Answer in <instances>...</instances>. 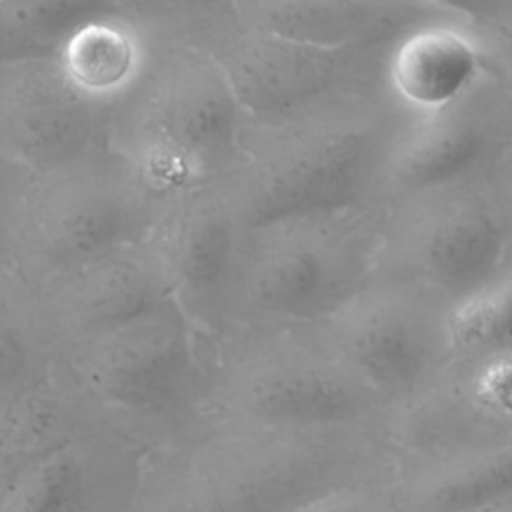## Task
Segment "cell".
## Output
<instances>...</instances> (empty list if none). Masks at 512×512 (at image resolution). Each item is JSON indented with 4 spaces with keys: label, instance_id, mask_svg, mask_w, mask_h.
Instances as JSON below:
<instances>
[{
    "label": "cell",
    "instance_id": "cell-18",
    "mask_svg": "<svg viewBox=\"0 0 512 512\" xmlns=\"http://www.w3.org/2000/svg\"><path fill=\"white\" fill-rule=\"evenodd\" d=\"M230 6L250 28L332 50L390 44L450 10L442 0H234Z\"/></svg>",
    "mask_w": 512,
    "mask_h": 512
},
{
    "label": "cell",
    "instance_id": "cell-2",
    "mask_svg": "<svg viewBox=\"0 0 512 512\" xmlns=\"http://www.w3.org/2000/svg\"><path fill=\"white\" fill-rule=\"evenodd\" d=\"M408 120L386 96L272 124L246 120L240 164L220 184L238 224L374 206L378 174Z\"/></svg>",
    "mask_w": 512,
    "mask_h": 512
},
{
    "label": "cell",
    "instance_id": "cell-1",
    "mask_svg": "<svg viewBox=\"0 0 512 512\" xmlns=\"http://www.w3.org/2000/svg\"><path fill=\"white\" fill-rule=\"evenodd\" d=\"M392 476L376 432L204 420L144 454L128 512H290L336 488Z\"/></svg>",
    "mask_w": 512,
    "mask_h": 512
},
{
    "label": "cell",
    "instance_id": "cell-5",
    "mask_svg": "<svg viewBox=\"0 0 512 512\" xmlns=\"http://www.w3.org/2000/svg\"><path fill=\"white\" fill-rule=\"evenodd\" d=\"M378 222L370 206L242 228L222 342L308 330L332 316L374 276Z\"/></svg>",
    "mask_w": 512,
    "mask_h": 512
},
{
    "label": "cell",
    "instance_id": "cell-8",
    "mask_svg": "<svg viewBox=\"0 0 512 512\" xmlns=\"http://www.w3.org/2000/svg\"><path fill=\"white\" fill-rule=\"evenodd\" d=\"M172 206L110 152L24 180L12 208L8 272L30 294L98 258L152 238Z\"/></svg>",
    "mask_w": 512,
    "mask_h": 512
},
{
    "label": "cell",
    "instance_id": "cell-6",
    "mask_svg": "<svg viewBox=\"0 0 512 512\" xmlns=\"http://www.w3.org/2000/svg\"><path fill=\"white\" fill-rule=\"evenodd\" d=\"M170 38L208 54L248 122L272 124L334 104L386 96L382 64L390 44L316 48L240 22L230 2H148Z\"/></svg>",
    "mask_w": 512,
    "mask_h": 512
},
{
    "label": "cell",
    "instance_id": "cell-24",
    "mask_svg": "<svg viewBox=\"0 0 512 512\" xmlns=\"http://www.w3.org/2000/svg\"><path fill=\"white\" fill-rule=\"evenodd\" d=\"M24 178L16 176L0 162V272L8 270V246H10V220L16 194Z\"/></svg>",
    "mask_w": 512,
    "mask_h": 512
},
{
    "label": "cell",
    "instance_id": "cell-3",
    "mask_svg": "<svg viewBox=\"0 0 512 512\" xmlns=\"http://www.w3.org/2000/svg\"><path fill=\"white\" fill-rule=\"evenodd\" d=\"M156 30L146 72L108 110V152L172 206L232 176L246 116L208 54Z\"/></svg>",
    "mask_w": 512,
    "mask_h": 512
},
{
    "label": "cell",
    "instance_id": "cell-16",
    "mask_svg": "<svg viewBox=\"0 0 512 512\" xmlns=\"http://www.w3.org/2000/svg\"><path fill=\"white\" fill-rule=\"evenodd\" d=\"M144 452L108 424L22 468L4 512H128Z\"/></svg>",
    "mask_w": 512,
    "mask_h": 512
},
{
    "label": "cell",
    "instance_id": "cell-9",
    "mask_svg": "<svg viewBox=\"0 0 512 512\" xmlns=\"http://www.w3.org/2000/svg\"><path fill=\"white\" fill-rule=\"evenodd\" d=\"M378 210V278L448 306L512 272L510 166Z\"/></svg>",
    "mask_w": 512,
    "mask_h": 512
},
{
    "label": "cell",
    "instance_id": "cell-12",
    "mask_svg": "<svg viewBox=\"0 0 512 512\" xmlns=\"http://www.w3.org/2000/svg\"><path fill=\"white\" fill-rule=\"evenodd\" d=\"M512 4L450 2L444 16L396 36L384 56L386 98L408 118L428 116L458 100L486 72H510Z\"/></svg>",
    "mask_w": 512,
    "mask_h": 512
},
{
    "label": "cell",
    "instance_id": "cell-19",
    "mask_svg": "<svg viewBox=\"0 0 512 512\" xmlns=\"http://www.w3.org/2000/svg\"><path fill=\"white\" fill-rule=\"evenodd\" d=\"M158 38L144 2H106L62 40L54 62L82 98L110 110L142 78Z\"/></svg>",
    "mask_w": 512,
    "mask_h": 512
},
{
    "label": "cell",
    "instance_id": "cell-7",
    "mask_svg": "<svg viewBox=\"0 0 512 512\" xmlns=\"http://www.w3.org/2000/svg\"><path fill=\"white\" fill-rule=\"evenodd\" d=\"M388 406L308 330L244 334L216 346L206 420L286 430H366Z\"/></svg>",
    "mask_w": 512,
    "mask_h": 512
},
{
    "label": "cell",
    "instance_id": "cell-23",
    "mask_svg": "<svg viewBox=\"0 0 512 512\" xmlns=\"http://www.w3.org/2000/svg\"><path fill=\"white\" fill-rule=\"evenodd\" d=\"M390 478L330 490L298 504L290 512H396Z\"/></svg>",
    "mask_w": 512,
    "mask_h": 512
},
{
    "label": "cell",
    "instance_id": "cell-25",
    "mask_svg": "<svg viewBox=\"0 0 512 512\" xmlns=\"http://www.w3.org/2000/svg\"><path fill=\"white\" fill-rule=\"evenodd\" d=\"M32 58H46L42 56L14 26L10 20L4 2H0V70L12 62L32 60Z\"/></svg>",
    "mask_w": 512,
    "mask_h": 512
},
{
    "label": "cell",
    "instance_id": "cell-11",
    "mask_svg": "<svg viewBox=\"0 0 512 512\" xmlns=\"http://www.w3.org/2000/svg\"><path fill=\"white\" fill-rule=\"evenodd\" d=\"M510 144V72L492 70L452 104L406 122L378 174L374 208L508 168Z\"/></svg>",
    "mask_w": 512,
    "mask_h": 512
},
{
    "label": "cell",
    "instance_id": "cell-21",
    "mask_svg": "<svg viewBox=\"0 0 512 512\" xmlns=\"http://www.w3.org/2000/svg\"><path fill=\"white\" fill-rule=\"evenodd\" d=\"M58 346L30 290L0 272V404L54 378Z\"/></svg>",
    "mask_w": 512,
    "mask_h": 512
},
{
    "label": "cell",
    "instance_id": "cell-20",
    "mask_svg": "<svg viewBox=\"0 0 512 512\" xmlns=\"http://www.w3.org/2000/svg\"><path fill=\"white\" fill-rule=\"evenodd\" d=\"M396 512H472L512 496V444L392 462Z\"/></svg>",
    "mask_w": 512,
    "mask_h": 512
},
{
    "label": "cell",
    "instance_id": "cell-10",
    "mask_svg": "<svg viewBox=\"0 0 512 512\" xmlns=\"http://www.w3.org/2000/svg\"><path fill=\"white\" fill-rule=\"evenodd\" d=\"M442 312L430 296L372 276L308 332L394 410L430 388L450 362Z\"/></svg>",
    "mask_w": 512,
    "mask_h": 512
},
{
    "label": "cell",
    "instance_id": "cell-17",
    "mask_svg": "<svg viewBox=\"0 0 512 512\" xmlns=\"http://www.w3.org/2000/svg\"><path fill=\"white\" fill-rule=\"evenodd\" d=\"M240 230L222 186H214L172 204L156 232L174 300L214 346L226 332L228 284Z\"/></svg>",
    "mask_w": 512,
    "mask_h": 512
},
{
    "label": "cell",
    "instance_id": "cell-13",
    "mask_svg": "<svg viewBox=\"0 0 512 512\" xmlns=\"http://www.w3.org/2000/svg\"><path fill=\"white\" fill-rule=\"evenodd\" d=\"M108 152V110L82 98L54 58L0 70V162L24 180L72 170Z\"/></svg>",
    "mask_w": 512,
    "mask_h": 512
},
{
    "label": "cell",
    "instance_id": "cell-4",
    "mask_svg": "<svg viewBox=\"0 0 512 512\" xmlns=\"http://www.w3.org/2000/svg\"><path fill=\"white\" fill-rule=\"evenodd\" d=\"M214 352L216 346L170 298L58 356L62 374L104 422L148 454L206 420Z\"/></svg>",
    "mask_w": 512,
    "mask_h": 512
},
{
    "label": "cell",
    "instance_id": "cell-26",
    "mask_svg": "<svg viewBox=\"0 0 512 512\" xmlns=\"http://www.w3.org/2000/svg\"><path fill=\"white\" fill-rule=\"evenodd\" d=\"M472 512H512V496H506L502 500H496V502L482 506L478 510H472Z\"/></svg>",
    "mask_w": 512,
    "mask_h": 512
},
{
    "label": "cell",
    "instance_id": "cell-14",
    "mask_svg": "<svg viewBox=\"0 0 512 512\" xmlns=\"http://www.w3.org/2000/svg\"><path fill=\"white\" fill-rule=\"evenodd\" d=\"M510 374L512 348L450 360L430 388L390 410L380 438L392 462L510 446Z\"/></svg>",
    "mask_w": 512,
    "mask_h": 512
},
{
    "label": "cell",
    "instance_id": "cell-22",
    "mask_svg": "<svg viewBox=\"0 0 512 512\" xmlns=\"http://www.w3.org/2000/svg\"><path fill=\"white\" fill-rule=\"evenodd\" d=\"M444 340L450 360L512 348V272L444 306Z\"/></svg>",
    "mask_w": 512,
    "mask_h": 512
},
{
    "label": "cell",
    "instance_id": "cell-15",
    "mask_svg": "<svg viewBox=\"0 0 512 512\" xmlns=\"http://www.w3.org/2000/svg\"><path fill=\"white\" fill-rule=\"evenodd\" d=\"M58 352L110 332L174 298L156 234L98 258L32 294Z\"/></svg>",
    "mask_w": 512,
    "mask_h": 512
}]
</instances>
